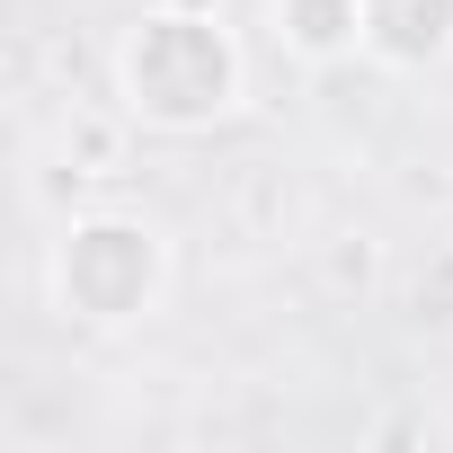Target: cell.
I'll return each mask as SVG.
<instances>
[{
    "mask_svg": "<svg viewBox=\"0 0 453 453\" xmlns=\"http://www.w3.org/2000/svg\"><path fill=\"white\" fill-rule=\"evenodd\" d=\"M116 98L151 134H213L250 98V63L213 10H142L116 36Z\"/></svg>",
    "mask_w": 453,
    "mask_h": 453,
    "instance_id": "1",
    "label": "cell"
},
{
    "mask_svg": "<svg viewBox=\"0 0 453 453\" xmlns=\"http://www.w3.org/2000/svg\"><path fill=\"white\" fill-rule=\"evenodd\" d=\"M45 285H54V311L72 329L116 338V329H134V320L160 311V294H169V241H160V222H142V213H81L72 232L54 241V258H45Z\"/></svg>",
    "mask_w": 453,
    "mask_h": 453,
    "instance_id": "2",
    "label": "cell"
},
{
    "mask_svg": "<svg viewBox=\"0 0 453 453\" xmlns=\"http://www.w3.org/2000/svg\"><path fill=\"white\" fill-rule=\"evenodd\" d=\"M365 54L382 72H435L453 54V0H365Z\"/></svg>",
    "mask_w": 453,
    "mask_h": 453,
    "instance_id": "3",
    "label": "cell"
},
{
    "mask_svg": "<svg viewBox=\"0 0 453 453\" xmlns=\"http://www.w3.org/2000/svg\"><path fill=\"white\" fill-rule=\"evenodd\" d=\"M267 19H276V45L311 72L365 54V0H267Z\"/></svg>",
    "mask_w": 453,
    "mask_h": 453,
    "instance_id": "4",
    "label": "cell"
}]
</instances>
